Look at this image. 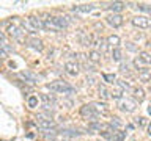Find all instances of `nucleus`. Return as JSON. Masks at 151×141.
Masks as SVG:
<instances>
[{
    "instance_id": "obj_1",
    "label": "nucleus",
    "mask_w": 151,
    "mask_h": 141,
    "mask_svg": "<svg viewBox=\"0 0 151 141\" xmlns=\"http://www.w3.org/2000/svg\"><path fill=\"white\" fill-rule=\"evenodd\" d=\"M46 88L50 91H54V93H58V94H74L76 93V88H73L71 85H68L63 80L50 82V83L46 85Z\"/></svg>"
},
{
    "instance_id": "obj_2",
    "label": "nucleus",
    "mask_w": 151,
    "mask_h": 141,
    "mask_svg": "<svg viewBox=\"0 0 151 141\" xmlns=\"http://www.w3.org/2000/svg\"><path fill=\"white\" fill-rule=\"evenodd\" d=\"M8 33H10V36L13 38L14 41H17V42H24V41H25V31L20 27L14 25V24L8 25Z\"/></svg>"
},
{
    "instance_id": "obj_3",
    "label": "nucleus",
    "mask_w": 151,
    "mask_h": 141,
    "mask_svg": "<svg viewBox=\"0 0 151 141\" xmlns=\"http://www.w3.org/2000/svg\"><path fill=\"white\" fill-rule=\"evenodd\" d=\"M131 22H132L134 27L143 28V30L151 27V19H150V17H145V16H135V17H132V19H131Z\"/></svg>"
},
{
    "instance_id": "obj_4",
    "label": "nucleus",
    "mask_w": 151,
    "mask_h": 141,
    "mask_svg": "<svg viewBox=\"0 0 151 141\" xmlns=\"http://www.w3.org/2000/svg\"><path fill=\"white\" fill-rule=\"evenodd\" d=\"M118 107H120V110L124 111V113H132V111L137 108V104H135L134 99H121Z\"/></svg>"
},
{
    "instance_id": "obj_5",
    "label": "nucleus",
    "mask_w": 151,
    "mask_h": 141,
    "mask_svg": "<svg viewBox=\"0 0 151 141\" xmlns=\"http://www.w3.org/2000/svg\"><path fill=\"white\" fill-rule=\"evenodd\" d=\"M80 116H84L85 119H90L91 122H94L99 114L91 108V105H82V107H80Z\"/></svg>"
},
{
    "instance_id": "obj_6",
    "label": "nucleus",
    "mask_w": 151,
    "mask_h": 141,
    "mask_svg": "<svg viewBox=\"0 0 151 141\" xmlns=\"http://www.w3.org/2000/svg\"><path fill=\"white\" fill-rule=\"evenodd\" d=\"M106 22H107L110 27L118 28V27H121V25H123L124 19H123V16H121V14H109V16L106 17Z\"/></svg>"
},
{
    "instance_id": "obj_7",
    "label": "nucleus",
    "mask_w": 151,
    "mask_h": 141,
    "mask_svg": "<svg viewBox=\"0 0 151 141\" xmlns=\"http://www.w3.org/2000/svg\"><path fill=\"white\" fill-rule=\"evenodd\" d=\"M36 125H38V129H41V130H44V132H49L50 129L54 130V129L57 127V124L54 122V119H38Z\"/></svg>"
},
{
    "instance_id": "obj_8",
    "label": "nucleus",
    "mask_w": 151,
    "mask_h": 141,
    "mask_svg": "<svg viewBox=\"0 0 151 141\" xmlns=\"http://www.w3.org/2000/svg\"><path fill=\"white\" fill-rule=\"evenodd\" d=\"M52 22L55 24V27L58 30H63V28L69 27V20H68V16H55L52 17Z\"/></svg>"
},
{
    "instance_id": "obj_9",
    "label": "nucleus",
    "mask_w": 151,
    "mask_h": 141,
    "mask_svg": "<svg viewBox=\"0 0 151 141\" xmlns=\"http://www.w3.org/2000/svg\"><path fill=\"white\" fill-rule=\"evenodd\" d=\"M65 70H66V74H69L71 77H76L79 74V63L77 61H66L65 63Z\"/></svg>"
},
{
    "instance_id": "obj_10",
    "label": "nucleus",
    "mask_w": 151,
    "mask_h": 141,
    "mask_svg": "<svg viewBox=\"0 0 151 141\" xmlns=\"http://www.w3.org/2000/svg\"><path fill=\"white\" fill-rule=\"evenodd\" d=\"M19 77L22 78V80H25L27 83H38V82H40V77H38L36 74H33V72H30V70L19 72Z\"/></svg>"
},
{
    "instance_id": "obj_11",
    "label": "nucleus",
    "mask_w": 151,
    "mask_h": 141,
    "mask_svg": "<svg viewBox=\"0 0 151 141\" xmlns=\"http://www.w3.org/2000/svg\"><path fill=\"white\" fill-rule=\"evenodd\" d=\"M88 129L90 130H96V132H107V130H110V125L109 124H106V122H99V121H94V122H91L90 125H88Z\"/></svg>"
},
{
    "instance_id": "obj_12",
    "label": "nucleus",
    "mask_w": 151,
    "mask_h": 141,
    "mask_svg": "<svg viewBox=\"0 0 151 141\" xmlns=\"http://www.w3.org/2000/svg\"><path fill=\"white\" fill-rule=\"evenodd\" d=\"M94 10V5L93 3H88V5H74L73 11L74 13H82V14H88Z\"/></svg>"
},
{
    "instance_id": "obj_13",
    "label": "nucleus",
    "mask_w": 151,
    "mask_h": 141,
    "mask_svg": "<svg viewBox=\"0 0 151 141\" xmlns=\"http://www.w3.org/2000/svg\"><path fill=\"white\" fill-rule=\"evenodd\" d=\"M27 46L30 47V49H33V50H36V52H41L44 49L43 41L38 39V38H30V39L27 41Z\"/></svg>"
},
{
    "instance_id": "obj_14",
    "label": "nucleus",
    "mask_w": 151,
    "mask_h": 141,
    "mask_svg": "<svg viewBox=\"0 0 151 141\" xmlns=\"http://www.w3.org/2000/svg\"><path fill=\"white\" fill-rule=\"evenodd\" d=\"M41 99H43V107L46 108V110H52L54 108V105H55V99L52 97V96H47V94H43L41 96Z\"/></svg>"
},
{
    "instance_id": "obj_15",
    "label": "nucleus",
    "mask_w": 151,
    "mask_h": 141,
    "mask_svg": "<svg viewBox=\"0 0 151 141\" xmlns=\"http://www.w3.org/2000/svg\"><path fill=\"white\" fill-rule=\"evenodd\" d=\"M132 97H134V101H137V102H143L145 101V91L142 89L140 86L132 88Z\"/></svg>"
},
{
    "instance_id": "obj_16",
    "label": "nucleus",
    "mask_w": 151,
    "mask_h": 141,
    "mask_svg": "<svg viewBox=\"0 0 151 141\" xmlns=\"http://www.w3.org/2000/svg\"><path fill=\"white\" fill-rule=\"evenodd\" d=\"M93 46H94L93 50H96V52H99V50L101 52H106V50H107V42H106L104 38H98V39L94 41Z\"/></svg>"
},
{
    "instance_id": "obj_17",
    "label": "nucleus",
    "mask_w": 151,
    "mask_h": 141,
    "mask_svg": "<svg viewBox=\"0 0 151 141\" xmlns=\"http://www.w3.org/2000/svg\"><path fill=\"white\" fill-rule=\"evenodd\" d=\"M90 105H91V108H93V110L96 111L98 114L107 113V105H106L104 102H93V104H90Z\"/></svg>"
},
{
    "instance_id": "obj_18",
    "label": "nucleus",
    "mask_w": 151,
    "mask_h": 141,
    "mask_svg": "<svg viewBox=\"0 0 151 141\" xmlns=\"http://www.w3.org/2000/svg\"><path fill=\"white\" fill-rule=\"evenodd\" d=\"M28 20H30V24L35 27V30H44V24H43V19H40V17L36 16H30L28 17Z\"/></svg>"
},
{
    "instance_id": "obj_19",
    "label": "nucleus",
    "mask_w": 151,
    "mask_h": 141,
    "mask_svg": "<svg viewBox=\"0 0 151 141\" xmlns=\"http://www.w3.org/2000/svg\"><path fill=\"white\" fill-rule=\"evenodd\" d=\"M106 42H107V46H110V47H120V42H121V39H120V36L118 35H110V36L106 39Z\"/></svg>"
},
{
    "instance_id": "obj_20",
    "label": "nucleus",
    "mask_w": 151,
    "mask_h": 141,
    "mask_svg": "<svg viewBox=\"0 0 151 141\" xmlns=\"http://www.w3.org/2000/svg\"><path fill=\"white\" fill-rule=\"evenodd\" d=\"M110 11H113V14H120L124 10V3L123 2H112L110 7H107Z\"/></svg>"
},
{
    "instance_id": "obj_21",
    "label": "nucleus",
    "mask_w": 151,
    "mask_h": 141,
    "mask_svg": "<svg viewBox=\"0 0 151 141\" xmlns=\"http://www.w3.org/2000/svg\"><path fill=\"white\" fill-rule=\"evenodd\" d=\"M112 60L113 61H121L123 60V50H121L120 47H115L113 50H112Z\"/></svg>"
},
{
    "instance_id": "obj_22",
    "label": "nucleus",
    "mask_w": 151,
    "mask_h": 141,
    "mask_svg": "<svg viewBox=\"0 0 151 141\" xmlns=\"http://www.w3.org/2000/svg\"><path fill=\"white\" fill-rule=\"evenodd\" d=\"M98 91H99V97L102 99V101H107V99L110 97V93H109V89L104 86V85H101Z\"/></svg>"
},
{
    "instance_id": "obj_23",
    "label": "nucleus",
    "mask_w": 151,
    "mask_h": 141,
    "mask_svg": "<svg viewBox=\"0 0 151 141\" xmlns=\"http://www.w3.org/2000/svg\"><path fill=\"white\" fill-rule=\"evenodd\" d=\"M88 60H91L93 63H99L101 61V52L90 50V54H88Z\"/></svg>"
},
{
    "instance_id": "obj_24",
    "label": "nucleus",
    "mask_w": 151,
    "mask_h": 141,
    "mask_svg": "<svg viewBox=\"0 0 151 141\" xmlns=\"http://www.w3.org/2000/svg\"><path fill=\"white\" fill-rule=\"evenodd\" d=\"M27 105H28V108H36L38 107V96H28V99H27Z\"/></svg>"
},
{
    "instance_id": "obj_25",
    "label": "nucleus",
    "mask_w": 151,
    "mask_h": 141,
    "mask_svg": "<svg viewBox=\"0 0 151 141\" xmlns=\"http://www.w3.org/2000/svg\"><path fill=\"white\" fill-rule=\"evenodd\" d=\"M109 125H110V129L117 130V129H120L121 125H123V122H121V119H120V118H112V121L109 122Z\"/></svg>"
},
{
    "instance_id": "obj_26",
    "label": "nucleus",
    "mask_w": 151,
    "mask_h": 141,
    "mask_svg": "<svg viewBox=\"0 0 151 141\" xmlns=\"http://www.w3.org/2000/svg\"><path fill=\"white\" fill-rule=\"evenodd\" d=\"M138 77H140V80H142V82H150V80H151V74H150V70H148V69L140 70Z\"/></svg>"
},
{
    "instance_id": "obj_27",
    "label": "nucleus",
    "mask_w": 151,
    "mask_h": 141,
    "mask_svg": "<svg viewBox=\"0 0 151 141\" xmlns=\"http://www.w3.org/2000/svg\"><path fill=\"white\" fill-rule=\"evenodd\" d=\"M109 93H110V97L112 99H118V101L123 99V91H121L120 88H117V89H113V91H109Z\"/></svg>"
},
{
    "instance_id": "obj_28",
    "label": "nucleus",
    "mask_w": 151,
    "mask_h": 141,
    "mask_svg": "<svg viewBox=\"0 0 151 141\" xmlns=\"http://www.w3.org/2000/svg\"><path fill=\"white\" fill-rule=\"evenodd\" d=\"M124 138H126V133H124V132H115L113 136L110 138V141H124Z\"/></svg>"
},
{
    "instance_id": "obj_29",
    "label": "nucleus",
    "mask_w": 151,
    "mask_h": 141,
    "mask_svg": "<svg viewBox=\"0 0 151 141\" xmlns=\"http://www.w3.org/2000/svg\"><path fill=\"white\" fill-rule=\"evenodd\" d=\"M117 86L120 88L121 91H129V89H131L129 83H128V82H124V80H117Z\"/></svg>"
},
{
    "instance_id": "obj_30",
    "label": "nucleus",
    "mask_w": 151,
    "mask_h": 141,
    "mask_svg": "<svg viewBox=\"0 0 151 141\" xmlns=\"http://www.w3.org/2000/svg\"><path fill=\"white\" fill-rule=\"evenodd\" d=\"M134 64H135V67H137L138 70H143V69H146V66H148V64L145 63V61H142L140 58H135Z\"/></svg>"
},
{
    "instance_id": "obj_31",
    "label": "nucleus",
    "mask_w": 151,
    "mask_h": 141,
    "mask_svg": "<svg viewBox=\"0 0 151 141\" xmlns=\"http://www.w3.org/2000/svg\"><path fill=\"white\" fill-rule=\"evenodd\" d=\"M102 78H104V82H107V83L117 82V75L115 74H102Z\"/></svg>"
},
{
    "instance_id": "obj_32",
    "label": "nucleus",
    "mask_w": 151,
    "mask_h": 141,
    "mask_svg": "<svg viewBox=\"0 0 151 141\" xmlns=\"http://www.w3.org/2000/svg\"><path fill=\"white\" fill-rule=\"evenodd\" d=\"M138 58H140L142 61H145L146 64H150V63H151V55H150V54H146V52H140V57H138Z\"/></svg>"
},
{
    "instance_id": "obj_33",
    "label": "nucleus",
    "mask_w": 151,
    "mask_h": 141,
    "mask_svg": "<svg viewBox=\"0 0 151 141\" xmlns=\"http://www.w3.org/2000/svg\"><path fill=\"white\" fill-rule=\"evenodd\" d=\"M135 124H138V125H143V124H145L143 118H137V119H135Z\"/></svg>"
},
{
    "instance_id": "obj_34",
    "label": "nucleus",
    "mask_w": 151,
    "mask_h": 141,
    "mask_svg": "<svg viewBox=\"0 0 151 141\" xmlns=\"http://www.w3.org/2000/svg\"><path fill=\"white\" fill-rule=\"evenodd\" d=\"M120 70H121V72H123V74H124V72H128V64H121Z\"/></svg>"
},
{
    "instance_id": "obj_35",
    "label": "nucleus",
    "mask_w": 151,
    "mask_h": 141,
    "mask_svg": "<svg viewBox=\"0 0 151 141\" xmlns=\"http://www.w3.org/2000/svg\"><path fill=\"white\" fill-rule=\"evenodd\" d=\"M7 57H8V54H5V52L2 50V49H0V60H5Z\"/></svg>"
},
{
    "instance_id": "obj_36",
    "label": "nucleus",
    "mask_w": 151,
    "mask_h": 141,
    "mask_svg": "<svg viewBox=\"0 0 151 141\" xmlns=\"http://www.w3.org/2000/svg\"><path fill=\"white\" fill-rule=\"evenodd\" d=\"M3 41H7V38H5V33L2 30H0V42H3Z\"/></svg>"
},
{
    "instance_id": "obj_37",
    "label": "nucleus",
    "mask_w": 151,
    "mask_h": 141,
    "mask_svg": "<svg viewBox=\"0 0 151 141\" xmlns=\"http://www.w3.org/2000/svg\"><path fill=\"white\" fill-rule=\"evenodd\" d=\"M148 133L151 135V122H150V124H148Z\"/></svg>"
},
{
    "instance_id": "obj_38",
    "label": "nucleus",
    "mask_w": 151,
    "mask_h": 141,
    "mask_svg": "<svg viewBox=\"0 0 151 141\" xmlns=\"http://www.w3.org/2000/svg\"><path fill=\"white\" fill-rule=\"evenodd\" d=\"M148 114H151V104L148 105Z\"/></svg>"
},
{
    "instance_id": "obj_39",
    "label": "nucleus",
    "mask_w": 151,
    "mask_h": 141,
    "mask_svg": "<svg viewBox=\"0 0 151 141\" xmlns=\"http://www.w3.org/2000/svg\"><path fill=\"white\" fill-rule=\"evenodd\" d=\"M150 91H151V86H150Z\"/></svg>"
}]
</instances>
